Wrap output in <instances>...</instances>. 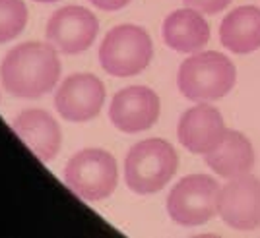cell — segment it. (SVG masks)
<instances>
[{
    "label": "cell",
    "instance_id": "obj_1",
    "mask_svg": "<svg viewBox=\"0 0 260 238\" xmlns=\"http://www.w3.org/2000/svg\"><path fill=\"white\" fill-rule=\"evenodd\" d=\"M60 77L56 49L43 43H22L2 58L0 80L14 97L35 99L49 93Z\"/></svg>",
    "mask_w": 260,
    "mask_h": 238
},
{
    "label": "cell",
    "instance_id": "obj_2",
    "mask_svg": "<svg viewBox=\"0 0 260 238\" xmlns=\"http://www.w3.org/2000/svg\"><path fill=\"white\" fill-rule=\"evenodd\" d=\"M235 77V66L225 54L208 51L184 60L177 74V86L190 101H216L233 89Z\"/></svg>",
    "mask_w": 260,
    "mask_h": 238
},
{
    "label": "cell",
    "instance_id": "obj_3",
    "mask_svg": "<svg viewBox=\"0 0 260 238\" xmlns=\"http://www.w3.org/2000/svg\"><path fill=\"white\" fill-rule=\"evenodd\" d=\"M179 157L169 141L153 138L138 141L124 159V178L132 192L155 194L173 178Z\"/></svg>",
    "mask_w": 260,
    "mask_h": 238
},
{
    "label": "cell",
    "instance_id": "obj_4",
    "mask_svg": "<svg viewBox=\"0 0 260 238\" xmlns=\"http://www.w3.org/2000/svg\"><path fill=\"white\" fill-rule=\"evenodd\" d=\"M153 56L150 35L138 25H117L105 35L99 47L103 70L117 77H130L146 70Z\"/></svg>",
    "mask_w": 260,
    "mask_h": 238
},
{
    "label": "cell",
    "instance_id": "obj_5",
    "mask_svg": "<svg viewBox=\"0 0 260 238\" xmlns=\"http://www.w3.org/2000/svg\"><path fill=\"white\" fill-rule=\"evenodd\" d=\"M64 180L78 197L86 202H101L117 188V161L105 149H82L66 165Z\"/></svg>",
    "mask_w": 260,
    "mask_h": 238
},
{
    "label": "cell",
    "instance_id": "obj_6",
    "mask_svg": "<svg viewBox=\"0 0 260 238\" xmlns=\"http://www.w3.org/2000/svg\"><path fill=\"white\" fill-rule=\"evenodd\" d=\"M221 186L208 174L184 176L167 197V213L177 225L198 227L217 215V197Z\"/></svg>",
    "mask_w": 260,
    "mask_h": 238
},
{
    "label": "cell",
    "instance_id": "obj_7",
    "mask_svg": "<svg viewBox=\"0 0 260 238\" xmlns=\"http://www.w3.org/2000/svg\"><path fill=\"white\" fill-rule=\"evenodd\" d=\"M217 215L237 230L260 227V180L252 174L229 178L217 197Z\"/></svg>",
    "mask_w": 260,
    "mask_h": 238
},
{
    "label": "cell",
    "instance_id": "obj_8",
    "mask_svg": "<svg viewBox=\"0 0 260 238\" xmlns=\"http://www.w3.org/2000/svg\"><path fill=\"white\" fill-rule=\"evenodd\" d=\"M98 18L82 6H64L56 10L47 22V41L58 53L78 54L95 41Z\"/></svg>",
    "mask_w": 260,
    "mask_h": 238
},
{
    "label": "cell",
    "instance_id": "obj_9",
    "mask_svg": "<svg viewBox=\"0 0 260 238\" xmlns=\"http://www.w3.org/2000/svg\"><path fill=\"white\" fill-rule=\"evenodd\" d=\"M109 118L115 128L126 134L150 130L159 118V97L150 87H124L111 101Z\"/></svg>",
    "mask_w": 260,
    "mask_h": 238
},
{
    "label": "cell",
    "instance_id": "obj_10",
    "mask_svg": "<svg viewBox=\"0 0 260 238\" xmlns=\"http://www.w3.org/2000/svg\"><path fill=\"white\" fill-rule=\"evenodd\" d=\"M105 101V86L91 74H72L60 84L54 107L68 122L95 118Z\"/></svg>",
    "mask_w": 260,
    "mask_h": 238
},
{
    "label": "cell",
    "instance_id": "obj_11",
    "mask_svg": "<svg viewBox=\"0 0 260 238\" xmlns=\"http://www.w3.org/2000/svg\"><path fill=\"white\" fill-rule=\"evenodd\" d=\"M225 132L228 130L221 112L206 103L188 108L177 126L179 141L190 153L198 155H208L210 151H214L221 143Z\"/></svg>",
    "mask_w": 260,
    "mask_h": 238
},
{
    "label": "cell",
    "instance_id": "obj_12",
    "mask_svg": "<svg viewBox=\"0 0 260 238\" xmlns=\"http://www.w3.org/2000/svg\"><path fill=\"white\" fill-rule=\"evenodd\" d=\"M12 130L39 161H53L60 149V128L47 110H23L12 120Z\"/></svg>",
    "mask_w": 260,
    "mask_h": 238
},
{
    "label": "cell",
    "instance_id": "obj_13",
    "mask_svg": "<svg viewBox=\"0 0 260 238\" xmlns=\"http://www.w3.org/2000/svg\"><path fill=\"white\" fill-rule=\"evenodd\" d=\"M163 41L177 53H196L210 41V25L198 10H177L163 22Z\"/></svg>",
    "mask_w": 260,
    "mask_h": 238
},
{
    "label": "cell",
    "instance_id": "obj_14",
    "mask_svg": "<svg viewBox=\"0 0 260 238\" xmlns=\"http://www.w3.org/2000/svg\"><path fill=\"white\" fill-rule=\"evenodd\" d=\"M206 157V165L223 178H235L249 174L254 167V149L249 138L241 132L228 130L221 143Z\"/></svg>",
    "mask_w": 260,
    "mask_h": 238
},
{
    "label": "cell",
    "instance_id": "obj_15",
    "mask_svg": "<svg viewBox=\"0 0 260 238\" xmlns=\"http://www.w3.org/2000/svg\"><path fill=\"white\" fill-rule=\"evenodd\" d=\"M221 45L235 54L260 49V8L239 6L223 18L219 27Z\"/></svg>",
    "mask_w": 260,
    "mask_h": 238
},
{
    "label": "cell",
    "instance_id": "obj_16",
    "mask_svg": "<svg viewBox=\"0 0 260 238\" xmlns=\"http://www.w3.org/2000/svg\"><path fill=\"white\" fill-rule=\"evenodd\" d=\"M27 23V8L22 0H0V43L12 41Z\"/></svg>",
    "mask_w": 260,
    "mask_h": 238
},
{
    "label": "cell",
    "instance_id": "obj_17",
    "mask_svg": "<svg viewBox=\"0 0 260 238\" xmlns=\"http://www.w3.org/2000/svg\"><path fill=\"white\" fill-rule=\"evenodd\" d=\"M229 2L231 0H184L188 8L198 10L200 14H210V16L223 12L229 6Z\"/></svg>",
    "mask_w": 260,
    "mask_h": 238
},
{
    "label": "cell",
    "instance_id": "obj_18",
    "mask_svg": "<svg viewBox=\"0 0 260 238\" xmlns=\"http://www.w3.org/2000/svg\"><path fill=\"white\" fill-rule=\"evenodd\" d=\"M93 6H98L99 10H105V12H115L120 10L128 4L130 0H89Z\"/></svg>",
    "mask_w": 260,
    "mask_h": 238
},
{
    "label": "cell",
    "instance_id": "obj_19",
    "mask_svg": "<svg viewBox=\"0 0 260 238\" xmlns=\"http://www.w3.org/2000/svg\"><path fill=\"white\" fill-rule=\"evenodd\" d=\"M35 2H45L47 4V2H56V0H35Z\"/></svg>",
    "mask_w": 260,
    "mask_h": 238
}]
</instances>
